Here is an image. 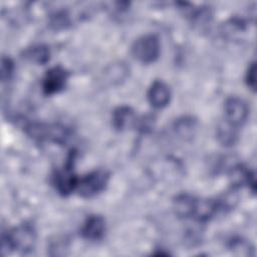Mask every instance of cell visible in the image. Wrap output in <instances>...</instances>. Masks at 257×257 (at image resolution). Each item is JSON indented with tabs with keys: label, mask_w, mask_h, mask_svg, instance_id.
<instances>
[{
	"label": "cell",
	"mask_w": 257,
	"mask_h": 257,
	"mask_svg": "<svg viewBox=\"0 0 257 257\" xmlns=\"http://www.w3.org/2000/svg\"><path fill=\"white\" fill-rule=\"evenodd\" d=\"M27 133L37 141H50L55 143H62L67 137L65 127L58 124H30L27 127Z\"/></svg>",
	"instance_id": "obj_6"
},
{
	"label": "cell",
	"mask_w": 257,
	"mask_h": 257,
	"mask_svg": "<svg viewBox=\"0 0 257 257\" xmlns=\"http://www.w3.org/2000/svg\"><path fill=\"white\" fill-rule=\"evenodd\" d=\"M14 65L10 58L3 57L2 64H1V79L2 81H7L10 79L11 75L13 74Z\"/></svg>",
	"instance_id": "obj_15"
},
{
	"label": "cell",
	"mask_w": 257,
	"mask_h": 257,
	"mask_svg": "<svg viewBox=\"0 0 257 257\" xmlns=\"http://www.w3.org/2000/svg\"><path fill=\"white\" fill-rule=\"evenodd\" d=\"M74 153L71 152L68 159L61 170H59L53 177V184L56 190L61 195H68L72 191L76 190L78 178L73 171Z\"/></svg>",
	"instance_id": "obj_4"
},
{
	"label": "cell",
	"mask_w": 257,
	"mask_h": 257,
	"mask_svg": "<svg viewBox=\"0 0 257 257\" xmlns=\"http://www.w3.org/2000/svg\"><path fill=\"white\" fill-rule=\"evenodd\" d=\"M35 244V231L29 225H21L10 230L2 237V254L5 250L27 253L32 250Z\"/></svg>",
	"instance_id": "obj_1"
},
{
	"label": "cell",
	"mask_w": 257,
	"mask_h": 257,
	"mask_svg": "<svg viewBox=\"0 0 257 257\" xmlns=\"http://www.w3.org/2000/svg\"><path fill=\"white\" fill-rule=\"evenodd\" d=\"M109 175L102 170L93 171L83 178L78 179L76 190L80 196L90 198L104 190L107 185Z\"/></svg>",
	"instance_id": "obj_3"
},
{
	"label": "cell",
	"mask_w": 257,
	"mask_h": 257,
	"mask_svg": "<svg viewBox=\"0 0 257 257\" xmlns=\"http://www.w3.org/2000/svg\"><path fill=\"white\" fill-rule=\"evenodd\" d=\"M175 128L181 138L188 139V138L193 137L195 128H196V123L192 118L183 117L182 119H179L176 122Z\"/></svg>",
	"instance_id": "obj_14"
},
{
	"label": "cell",
	"mask_w": 257,
	"mask_h": 257,
	"mask_svg": "<svg viewBox=\"0 0 257 257\" xmlns=\"http://www.w3.org/2000/svg\"><path fill=\"white\" fill-rule=\"evenodd\" d=\"M49 49L43 45H34L24 51V56L28 60L37 64H44L49 60Z\"/></svg>",
	"instance_id": "obj_13"
},
{
	"label": "cell",
	"mask_w": 257,
	"mask_h": 257,
	"mask_svg": "<svg viewBox=\"0 0 257 257\" xmlns=\"http://www.w3.org/2000/svg\"><path fill=\"white\" fill-rule=\"evenodd\" d=\"M105 232V222L101 216L91 215L87 217L81 227V235L84 239L97 241L101 239Z\"/></svg>",
	"instance_id": "obj_8"
},
{
	"label": "cell",
	"mask_w": 257,
	"mask_h": 257,
	"mask_svg": "<svg viewBox=\"0 0 257 257\" xmlns=\"http://www.w3.org/2000/svg\"><path fill=\"white\" fill-rule=\"evenodd\" d=\"M137 116L130 106H119L112 114V124L117 131H123L137 124Z\"/></svg>",
	"instance_id": "obj_10"
},
{
	"label": "cell",
	"mask_w": 257,
	"mask_h": 257,
	"mask_svg": "<svg viewBox=\"0 0 257 257\" xmlns=\"http://www.w3.org/2000/svg\"><path fill=\"white\" fill-rule=\"evenodd\" d=\"M197 198L189 194H181L174 201L175 214L180 218H193Z\"/></svg>",
	"instance_id": "obj_11"
},
{
	"label": "cell",
	"mask_w": 257,
	"mask_h": 257,
	"mask_svg": "<svg viewBox=\"0 0 257 257\" xmlns=\"http://www.w3.org/2000/svg\"><path fill=\"white\" fill-rule=\"evenodd\" d=\"M171 98V91L169 86L162 80H156L152 83L148 91V99L150 103L156 108L166 106Z\"/></svg>",
	"instance_id": "obj_9"
},
{
	"label": "cell",
	"mask_w": 257,
	"mask_h": 257,
	"mask_svg": "<svg viewBox=\"0 0 257 257\" xmlns=\"http://www.w3.org/2000/svg\"><path fill=\"white\" fill-rule=\"evenodd\" d=\"M68 72L61 66H54L46 71L42 79V89L45 94L51 95L64 88Z\"/></svg>",
	"instance_id": "obj_7"
},
{
	"label": "cell",
	"mask_w": 257,
	"mask_h": 257,
	"mask_svg": "<svg viewBox=\"0 0 257 257\" xmlns=\"http://www.w3.org/2000/svg\"><path fill=\"white\" fill-rule=\"evenodd\" d=\"M237 127L233 126L225 120V122L219 123L217 127V138L219 142L224 146H232L237 140Z\"/></svg>",
	"instance_id": "obj_12"
},
{
	"label": "cell",
	"mask_w": 257,
	"mask_h": 257,
	"mask_svg": "<svg viewBox=\"0 0 257 257\" xmlns=\"http://www.w3.org/2000/svg\"><path fill=\"white\" fill-rule=\"evenodd\" d=\"M225 119L235 127L243 125L249 116L248 103L237 96L229 97L224 105Z\"/></svg>",
	"instance_id": "obj_5"
},
{
	"label": "cell",
	"mask_w": 257,
	"mask_h": 257,
	"mask_svg": "<svg viewBox=\"0 0 257 257\" xmlns=\"http://www.w3.org/2000/svg\"><path fill=\"white\" fill-rule=\"evenodd\" d=\"M246 82L248 86L255 90L256 88V63L252 62L246 73Z\"/></svg>",
	"instance_id": "obj_16"
},
{
	"label": "cell",
	"mask_w": 257,
	"mask_h": 257,
	"mask_svg": "<svg viewBox=\"0 0 257 257\" xmlns=\"http://www.w3.org/2000/svg\"><path fill=\"white\" fill-rule=\"evenodd\" d=\"M160 52V40L154 34H147L138 38L132 46V53L134 57L140 62L146 64L156 61Z\"/></svg>",
	"instance_id": "obj_2"
}]
</instances>
